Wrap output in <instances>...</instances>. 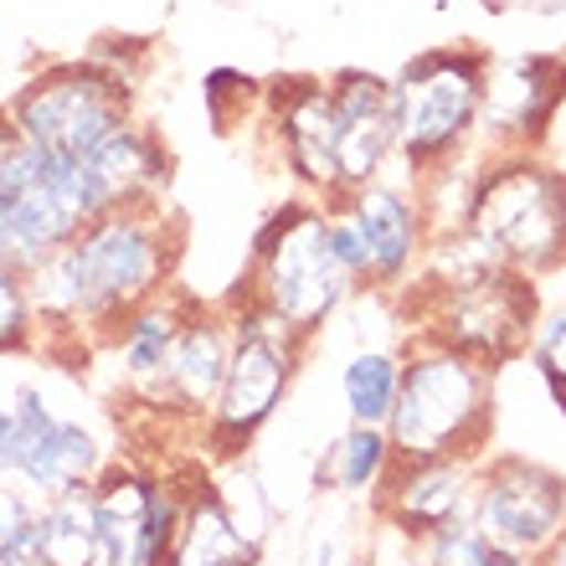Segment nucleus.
I'll return each instance as SVG.
<instances>
[{"label":"nucleus","instance_id":"obj_26","mask_svg":"<svg viewBox=\"0 0 566 566\" xmlns=\"http://www.w3.org/2000/svg\"><path fill=\"white\" fill-rule=\"evenodd\" d=\"M531 366H536V376L546 381L552 402L566 412V310L541 314L536 335H531Z\"/></svg>","mask_w":566,"mask_h":566},{"label":"nucleus","instance_id":"obj_17","mask_svg":"<svg viewBox=\"0 0 566 566\" xmlns=\"http://www.w3.org/2000/svg\"><path fill=\"white\" fill-rule=\"evenodd\" d=\"M335 124H340V191L371 186L397 170V135H391V83L366 67H345L329 77Z\"/></svg>","mask_w":566,"mask_h":566},{"label":"nucleus","instance_id":"obj_3","mask_svg":"<svg viewBox=\"0 0 566 566\" xmlns=\"http://www.w3.org/2000/svg\"><path fill=\"white\" fill-rule=\"evenodd\" d=\"M494 438V371L438 340H402V387L387 418L397 459H484Z\"/></svg>","mask_w":566,"mask_h":566},{"label":"nucleus","instance_id":"obj_7","mask_svg":"<svg viewBox=\"0 0 566 566\" xmlns=\"http://www.w3.org/2000/svg\"><path fill=\"white\" fill-rule=\"evenodd\" d=\"M402 310L418 325L412 335L479 360L484 371H500L510 360H521L541 325L536 279L510 269H484L474 279L443 283V289L412 283L402 294Z\"/></svg>","mask_w":566,"mask_h":566},{"label":"nucleus","instance_id":"obj_2","mask_svg":"<svg viewBox=\"0 0 566 566\" xmlns=\"http://www.w3.org/2000/svg\"><path fill=\"white\" fill-rule=\"evenodd\" d=\"M242 289L304 340H319L329 319L366 294L356 273L345 269V258L335 253L325 201L310 196L283 201L258 222Z\"/></svg>","mask_w":566,"mask_h":566},{"label":"nucleus","instance_id":"obj_19","mask_svg":"<svg viewBox=\"0 0 566 566\" xmlns=\"http://www.w3.org/2000/svg\"><path fill=\"white\" fill-rule=\"evenodd\" d=\"M170 566H263V531L238 515L222 484L186 469V510Z\"/></svg>","mask_w":566,"mask_h":566},{"label":"nucleus","instance_id":"obj_1","mask_svg":"<svg viewBox=\"0 0 566 566\" xmlns=\"http://www.w3.org/2000/svg\"><path fill=\"white\" fill-rule=\"evenodd\" d=\"M180 242H186V227L170 211V201L93 217L62 253L42 258L27 273L42 335L104 350L124 314L176 283Z\"/></svg>","mask_w":566,"mask_h":566},{"label":"nucleus","instance_id":"obj_10","mask_svg":"<svg viewBox=\"0 0 566 566\" xmlns=\"http://www.w3.org/2000/svg\"><path fill=\"white\" fill-rule=\"evenodd\" d=\"M104 438L77 418L52 412L42 387H21L11 402V438L0 443V479L27 490L31 500L83 490L108 469Z\"/></svg>","mask_w":566,"mask_h":566},{"label":"nucleus","instance_id":"obj_30","mask_svg":"<svg viewBox=\"0 0 566 566\" xmlns=\"http://www.w3.org/2000/svg\"><path fill=\"white\" fill-rule=\"evenodd\" d=\"M310 566H340V552H335V541H319L314 546V562Z\"/></svg>","mask_w":566,"mask_h":566},{"label":"nucleus","instance_id":"obj_12","mask_svg":"<svg viewBox=\"0 0 566 566\" xmlns=\"http://www.w3.org/2000/svg\"><path fill=\"white\" fill-rule=\"evenodd\" d=\"M340 207L350 211V222L360 227V242H366V294L402 298L418 283L432 242L418 180L397 165L391 176L371 180V186L340 191Z\"/></svg>","mask_w":566,"mask_h":566},{"label":"nucleus","instance_id":"obj_18","mask_svg":"<svg viewBox=\"0 0 566 566\" xmlns=\"http://www.w3.org/2000/svg\"><path fill=\"white\" fill-rule=\"evenodd\" d=\"M77 165H83V176H88L98 211L165 207V196H170V170H176L165 139L155 135V124H145L139 114Z\"/></svg>","mask_w":566,"mask_h":566},{"label":"nucleus","instance_id":"obj_16","mask_svg":"<svg viewBox=\"0 0 566 566\" xmlns=\"http://www.w3.org/2000/svg\"><path fill=\"white\" fill-rule=\"evenodd\" d=\"M474 459H397L371 500L376 521H391L407 536L428 541L438 525L474 515Z\"/></svg>","mask_w":566,"mask_h":566},{"label":"nucleus","instance_id":"obj_20","mask_svg":"<svg viewBox=\"0 0 566 566\" xmlns=\"http://www.w3.org/2000/svg\"><path fill=\"white\" fill-rule=\"evenodd\" d=\"M196 304H201V298H191L180 283H170L165 294L145 298L139 310H129L119 325H114V335L104 340V350H108V360H114V371H119V391H124V402L129 407L160 381L165 360H170V350H176L180 329L191 325Z\"/></svg>","mask_w":566,"mask_h":566},{"label":"nucleus","instance_id":"obj_29","mask_svg":"<svg viewBox=\"0 0 566 566\" xmlns=\"http://www.w3.org/2000/svg\"><path fill=\"white\" fill-rule=\"evenodd\" d=\"M479 566H536V556H521V552H505V546H490Z\"/></svg>","mask_w":566,"mask_h":566},{"label":"nucleus","instance_id":"obj_14","mask_svg":"<svg viewBox=\"0 0 566 566\" xmlns=\"http://www.w3.org/2000/svg\"><path fill=\"white\" fill-rule=\"evenodd\" d=\"M566 104V57L562 52H521L490 57L484 108H479V155L541 149Z\"/></svg>","mask_w":566,"mask_h":566},{"label":"nucleus","instance_id":"obj_25","mask_svg":"<svg viewBox=\"0 0 566 566\" xmlns=\"http://www.w3.org/2000/svg\"><path fill=\"white\" fill-rule=\"evenodd\" d=\"M36 340H42V325H36L27 273L0 263V356H27Z\"/></svg>","mask_w":566,"mask_h":566},{"label":"nucleus","instance_id":"obj_15","mask_svg":"<svg viewBox=\"0 0 566 566\" xmlns=\"http://www.w3.org/2000/svg\"><path fill=\"white\" fill-rule=\"evenodd\" d=\"M227 360H232V314H227V304H196L191 325L180 329L160 381L135 407H145L160 428L201 432L217 391H222Z\"/></svg>","mask_w":566,"mask_h":566},{"label":"nucleus","instance_id":"obj_27","mask_svg":"<svg viewBox=\"0 0 566 566\" xmlns=\"http://www.w3.org/2000/svg\"><path fill=\"white\" fill-rule=\"evenodd\" d=\"M366 566H432L428 562V541L407 536L391 521H376L371 515V536H366Z\"/></svg>","mask_w":566,"mask_h":566},{"label":"nucleus","instance_id":"obj_8","mask_svg":"<svg viewBox=\"0 0 566 566\" xmlns=\"http://www.w3.org/2000/svg\"><path fill=\"white\" fill-rule=\"evenodd\" d=\"M135 119V83L114 62H57L27 83L6 108V124L52 160H88L108 135Z\"/></svg>","mask_w":566,"mask_h":566},{"label":"nucleus","instance_id":"obj_32","mask_svg":"<svg viewBox=\"0 0 566 566\" xmlns=\"http://www.w3.org/2000/svg\"><path fill=\"white\" fill-rule=\"evenodd\" d=\"M11 438V407H0V443Z\"/></svg>","mask_w":566,"mask_h":566},{"label":"nucleus","instance_id":"obj_21","mask_svg":"<svg viewBox=\"0 0 566 566\" xmlns=\"http://www.w3.org/2000/svg\"><path fill=\"white\" fill-rule=\"evenodd\" d=\"M391 463H397V453H391V443H387V428L345 422L340 438H329V448L319 453L314 479H319V490L340 494V500H366V505H371L376 490H381V479L391 474Z\"/></svg>","mask_w":566,"mask_h":566},{"label":"nucleus","instance_id":"obj_28","mask_svg":"<svg viewBox=\"0 0 566 566\" xmlns=\"http://www.w3.org/2000/svg\"><path fill=\"white\" fill-rule=\"evenodd\" d=\"M0 263H6V269H21V273L36 269V258H31L27 238L15 232V222L6 217V207H0Z\"/></svg>","mask_w":566,"mask_h":566},{"label":"nucleus","instance_id":"obj_11","mask_svg":"<svg viewBox=\"0 0 566 566\" xmlns=\"http://www.w3.org/2000/svg\"><path fill=\"white\" fill-rule=\"evenodd\" d=\"M474 525L490 546L546 556L566 536V474L525 453H484L474 479Z\"/></svg>","mask_w":566,"mask_h":566},{"label":"nucleus","instance_id":"obj_4","mask_svg":"<svg viewBox=\"0 0 566 566\" xmlns=\"http://www.w3.org/2000/svg\"><path fill=\"white\" fill-rule=\"evenodd\" d=\"M222 304L232 314V360L196 438L217 463H242V453L283 412L314 340H304L273 310H263L248 289H232Z\"/></svg>","mask_w":566,"mask_h":566},{"label":"nucleus","instance_id":"obj_5","mask_svg":"<svg viewBox=\"0 0 566 566\" xmlns=\"http://www.w3.org/2000/svg\"><path fill=\"white\" fill-rule=\"evenodd\" d=\"M463 232L500 269L552 279L566 269V176L541 149L484 155Z\"/></svg>","mask_w":566,"mask_h":566},{"label":"nucleus","instance_id":"obj_6","mask_svg":"<svg viewBox=\"0 0 566 566\" xmlns=\"http://www.w3.org/2000/svg\"><path fill=\"white\" fill-rule=\"evenodd\" d=\"M484 77H490V52H479V46H432L407 62L397 77H387L397 165L412 180L448 160L474 155Z\"/></svg>","mask_w":566,"mask_h":566},{"label":"nucleus","instance_id":"obj_13","mask_svg":"<svg viewBox=\"0 0 566 566\" xmlns=\"http://www.w3.org/2000/svg\"><path fill=\"white\" fill-rule=\"evenodd\" d=\"M258 108H263V129H269L294 191L310 201H335L340 196V124H335L329 77L269 83Z\"/></svg>","mask_w":566,"mask_h":566},{"label":"nucleus","instance_id":"obj_24","mask_svg":"<svg viewBox=\"0 0 566 566\" xmlns=\"http://www.w3.org/2000/svg\"><path fill=\"white\" fill-rule=\"evenodd\" d=\"M36 515H42V500H31L15 484H0V566H42Z\"/></svg>","mask_w":566,"mask_h":566},{"label":"nucleus","instance_id":"obj_31","mask_svg":"<svg viewBox=\"0 0 566 566\" xmlns=\"http://www.w3.org/2000/svg\"><path fill=\"white\" fill-rule=\"evenodd\" d=\"M536 566H566V536L556 541V546H552L546 556H536Z\"/></svg>","mask_w":566,"mask_h":566},{"label":"nucleus","instance_id":"obj_22","mask_svg":"<svg viewBox=\"0 0 566 566\" xmlns=\"http://www.w3.org/2000/svg\"><path fill=\"white\" fill-rule=\"evenodd\" d=\"M402 387V345H360L340 366V402L345 418L360 428H387Z\"/></svg>","mask_w":566,"mask_h":566},{"label":"nucleus","instance_id":"obj_9","mask_svg":"<svg viewBox=\"0 0 566 566\" xmlns=\"http://www.w3.org/2000/svg\"><path fill=\"white\" fill-rule=\"evenodd\" d=\"M98 505V562L93 566H170L186 510V469L165 474L139 459H108L93 479Z\"/></svg>","mask_w":566,"mask_h":566},{"label":"nucleus","instance_id":"obj_23","mask_svg":"<svg viewBox=\"0 0 566 566\" xmlns=\"http://www.w3.org/2000/svg\"><path fill=\"white\" fill-rule=\"evenodd\" d=\"M36 552H42V566H93L98 562V505H93V484L42 500Z\"/></svg>","mask_w":566,"mask_h":566}]
</instances>
